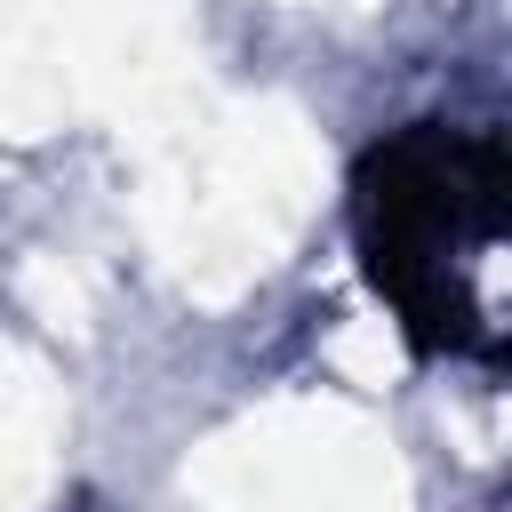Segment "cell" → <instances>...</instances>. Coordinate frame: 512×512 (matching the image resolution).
Here are the masks:
<instances>
[{
  "mask_svg": "<svg viewBox=\"0 0 512 512\" xmlns=\"http://www.w3.org/2000/svg\"><path fill=\"white\" fill-rule=\"evenodd\" d=\"M504 216H512V160L488 128L416 120L360 160L352 176L360 264L424 352H464V360L504 352L488 296V272L504 256Z\"/></svg>",
  "mask_w": 512,
  "mask_h": 512,
  "instance_id": "obj_1",
  "label": "cell"
}]
</instances>
